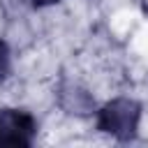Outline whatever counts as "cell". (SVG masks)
Returning <instances> with one entry per match:
<instances>
[{"label":"cell","instance_id":"4","mask_svg":"<svg viewBox=\"0 0 148 148\" xmlns=\"http://www.w3.org/2000/svg\"><path fill=\"white\" fill-rule=\"evenodd\" d=\"M12 74V49L0 37V83H5Z\"/></svg>","mask_w":148,"mask_h":148},{"label":"cell","instance_id":"3","mask_svg":"<svg viewBox=\"0 0 148 148\" xmlns=\"http://www.w3.org/2000/svg\"><path fill=\"white\" fill-rule=\"evenodd\" d=\"M56 102L62 109V113L74 118H88L97 111V102L92 92L86 86H81L76 79H60L56 88Z\"/></svg>","mask_w":148,"mask_h":148},{"label":"cell","instance_id":"5","mask_svg":"<svg viewBox=\"0 0 148 148\" xmlns=\"http://www.w3.org/2000/svg\"><path fill=\"white\" fill-rule=\"evenodd\" d=\"M25 5L35 7V9H42V7H51V5H58L60 0H23Z\"/></svg>","mask_w":148,"mask_h":148},{"label":"cell","instance_id":"1","mask_svg":"<svg viewBox=\"0 0 148 148\" xmlns=\"http://www.w3.org/2000/svg\"><path fill=\"white\" fill-rule=\"evenodd\" d=\"M143 106L134 97H113L97 106L95 111V130L116 139V141H132L139 134Z\"/></svg>","mask_w":148,"mask_h":148},{"label":"cell","instance_id":"2","mask_svg":"<svg viewBox=\"0 0 148 148\" xmlns=\"http://www.w3.org/2000/svg\"><path fill=\"white\" fill-rule=\"evenodd\" d=\"M37 130H39V125L30 111L18 109V106L0 109V146L28 148L35 143Z\"/></svg>","mask_w":148,"mask_h":148}]
</instances>
